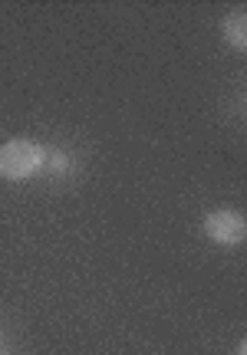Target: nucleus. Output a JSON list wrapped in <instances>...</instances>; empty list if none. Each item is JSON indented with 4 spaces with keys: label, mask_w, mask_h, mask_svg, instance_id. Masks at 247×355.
<instances>
[{
    "label": "nucleus",
    "mask_w": 247,
    "mask_h": 355,
    "mask_svg": "<svg viewBox=\"0 0 247 355\" xmlns=\"http://www.w3.org/2000/svg\"><path fill=\"white\" fill-rule=\"evenodd\" d=\"M205 237L218 247H241L247 241V220L241 211H231V207H221V211H211L205 217Z\"/></svg>",
    "instance_id": "obj_2"
},
{
    "label": "nucleus",
    "mask_w": 247,
    "mask_h": 355,
    "mask_svg": "<svg viewBox=\"0 0 247 355\" xmlns=\"http://www.w3.org/2000/svg\"><path fill=\"white\" fill-rule=\"evenodd\" d=\"M43 168V148L30 139H10L0 145V178L26 181Z\"/></svg>",
    "instance_id": "obj_1"
},
{
    "label": "nucleus",
    "mask_w": 247,
    "mask_h": 355,
    "mask_svg": "<svg viewBox=\"0 0 247 355\" xmlns=\"http://www.w3.org/2000/svg\"><path fill=\"white\" fill-rule=\"evenodd\" d=\"M224 40L231 43V50L244 53L247 50V13L244 10H235L228 20H224Z\"/></svg>",
    "instance_id": "obj_3"
}]
</instances>
